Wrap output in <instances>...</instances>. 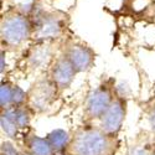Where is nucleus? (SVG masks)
<instances>
[{
	"label": "nucleus",
	"mask_w": 155,
	"mask_h": 155,
	"mask_svg": "<svg viewBox=\"0 0 155 155\" xmlns=\"http://www.w3.org/2000/svg\"><path fill=\"white\" fill-rule=\"evenodd\" d=\"M62 26L57 18L47 16L42 18L37 24L34 36L37 40H47V38H56L61 35Z\"/></svg>",
	"instance_id": "6e6552de"
},
{
	"label": "nucleus",
	"mask_w": 155,
	"mask_h": 155,
	"mask_svg": "<svg viewBox=\"0 0 155 155\" xmlns=\"http://www.w3.org/2000/svg\"><path fill=\"white\" fill-rule=\"evenodd\" d=\"M112 150V135L102 129L93 128L78 130L68 144L71 155H108Z\"/></svg>",
	"instance_id": "f257e3e1"
},
{
	"label": "nucleus",
	"mask_w": 155,
	"mask_h": 155,
	"mask_svg": "<svg viewBox=\"0 0 155 155\" xmlns=\"http://www.w3.org/2000/svg\"><path fill=\"white\" fill-rule=\"evenodd\" d=\"M124 117H125V102L122 98L113 99L109 108L101 117V129L110 135L117 134L122 128Z\"/></svg>",
	"instance_id": "7ed1b4c3"
},
{
	"label": "nucleus",
	"mask_w": 155,
	"mask_h": 155,
	"mask_svg": "<svg viewBox=\"0 0 155 155\" xmlns=\"http://www.w3.org/2000/svg\"><path fill=\"white\" fill-rule=\"evenodd\" d=\"M51 56H52V51H51L48 45H38L31 50L29 55V64L32 68H42L44 66L50 62Z\"/></svg>",
	"instance_id": "1a4fd4ad"
},
{
	"label": "nucleus",
	"mask_w": 155,
	"mask_h": 155,
	"mask_svg": "<svg viewBox=\"0 0 155 155\" xmlns=\"http://www.w3.org/2000/svg\"><path fill=\"white\" fill-rule=\"evenodd\" d=\"M55 87L56 84L52 80L36 83L28 94L30 107L36 110H44L55 96Z\"/></svg>",
	"instance_id": "39448f33"
},
{
	"label": "nucleus",
	"mask_w": 155,
	"mask_h": 155,
	"mask_svg": "<svg viewBox=\"0 0 155 155\" xmlns=\"http://www.w3.org/2000/svg\"><path fill=\"white\" fill-rule=\"evenodd\" d=\"M76 73L77 71L74 70L73 64L71 63L68 57L63 56L56 60L55 64L51 68V80L54 81L56 87H58L60 89H64L70 87Z\"/></svg>",
	"instance_id": "423d86ee"
},
{
	"label": "nucleus",
	"mask_w": 155,
	"mask_h": 155,
	"mask_svg": "<svg viewBox=\"0 0 155 155\" xmlns=\"http://www.w3.org/2000/svg\"><path fill=\"white\" fill-rule=\"evenodd\" d=\"M32 30L26 16L21 14H11L3 19L0 36L2 41L9 46H19L30 37Z\"/></svg>",
	"instance_id": "f03ea898"
},
{
	"label": "nucleus",
	"mask_w": 155,
	"mask_h": 155,
	"mask_svg": "<svg viewBox=\"0 0 155 155\" xmlns=\"http://www.w3.org/2000/svg\"><path fill=\"white\" fill-rule=\"evenodd\" d=\"M148 120H149V124H150V128L151 130L155 132V108H153L148 115Z\"/></svg>",
	"instance_id": "dca6fc26"
},
{
	"label": "nucleus",
	"mask_w": 155,
	"mask_h": 155,
	"mask_svg": "<svg viewBox=\"0 0 155 155\" xmlns=\"http://www.w3.org/2000/svg\"><path fill=\"white\" fill-rule=\"evenodd\" d=\"M0 125H2V130L8 137H10V138H15L16 137L19 127L10 117H8L5 113H3L2 117H0Z\"/></svg>",
	"instance_id": "f8f14e48"
},
{
	"label": "nucleus",
	"mask_w": 155,
	"mask_h": 155,
	"mask_svg": "<svg viewBox=\"0 0 155 155\" xmlns=\"http://www.w3.org/2000/svg\"><path fill=\"white\" fill-rule=\"evenodd\" d=\"M128 155H150V154L145 149H138V148H135V149H132L130 153H129Z\"/></svg>",
	"instance_id": "f3484780"
},
{
	"label": "nucleus",
	"mask_w": 155,
	"mask_h": 155,
	"mask_svg": "<svg viewBox=\"0 0 155 155\" xmlns=\"http://www.w3.org/2000/svg\"><path fill=\"white\" fill-rule=\"evenodd\" d=\"M47 140L55 151H61L68 147L71 139L68 133L64 132L63 129H55L47 135Z\"/></svg>",
	"instance_id": "9b49d317"
},
{
	"label": "nucleus",
	"mask_w": 155,
	"mask_h": 155,
	"mask_svg": "<svg viewBox=\"0 0 155 155\" xmlns=\"http://www.w3.org/2000/svg\"><path fill=\"white\" fill-rule=\"evenodd\" d=\"M4 52H2V58H0V61H2V67H0V72H4V68H5V64H4Z\"/></svg>",
	"instance_id": "a211bd4d"
},
{
	"label": "nucleus",
	"mask_w": 155,
	"mask_h": 155,
	"mask_svg": "<svg viewBox=\"0 0 155 155\" xmlns=\"http://www.w3.org/2000/svg\"><path fill=\"white\" fill-rule=\"evenodd\" d=\"M12 93H14V87L3 82L0 87V106L3 109L12 106Z\"/></svg>",
	"instance_id": "ddd939ff"
},
{
	"label": "nucleus",
	"mask_w": 155,
	"mask_h": 155,
	"mask_svg": "<svg viewBox=\"0 0 155 155\" xmlns=\"http://www.w3.org/2000/svg\"><path fill=\"white\" fill-rule=\"evenodd\" d=\"M0 151H2V155H20L19 151L16 150V148L11 143H9V141H4V143L2 144V149H0Z\"/></svg>",
	"instance_id": "2eb2a0df"
},
{
	"label": "nucleus",
	"mask_w": 155,
	"mask_h": 155,
	"mask_svg": "<svg viewBox=\"0 0 155 155\" xmlns=\"http://www.w3.org/2000/svg\"><path fill=\"white\" fill-rule=\"evenodd\" d=\"M66 56L68 57L77 72H84L89 70L94 60L93 52L83 45H72L67 50Z\"/></svg>",
	"instance_id": "0eeeda50"
},
{
	"label": "nucleus",
	"mask_w": 155,
	"mask_h": 155,
	"mask_svg": "<svg viewBox=\"0 0 155 155\" xmlns=\"http://www.w3.org/2000/svg\"><path fill=\"white\" fill-rule=\"evenodd\" d=\"M113 102L112 92L109 87L99 86L89 94L87 104H86V114L89 119L101 118L104 112L109 108Z\"/></svg>",
	"instance_id": "20e7f679"
},
{
	"label": "nucleus",
	"mask_w": 155,
	"mask_h": 155,
	"mask_svg": "<svg viewBox=\"0 0 155 155\" xmlns=\"http://www.w3.org/2000/svg\"><path fill=\"white\" fill-rule=\"evenodd\" d=\"M29 150L31 155H52L54 154V149L51 147L50 141L47 140V138H40L34 135L30 140H29Z\"/></svg>",
	"instance_id": "9d476101"
},
{
	"label": "nucleus",
	"mask_w": 155,
	"mask_h": 155,
	"mask_svg": "<svg viewBox=\"0 0 155 155\" xmlns=\"http://www.w3.org/2000/svg\"><path fill=\"white\" fill-rule=\"evenodd\" d=\"M28 98V94L25 93L20 87H14V93H12V104L14 106H21Z\"/></svg>",
	"instance_id": "4468645a"
}]
</instances>
